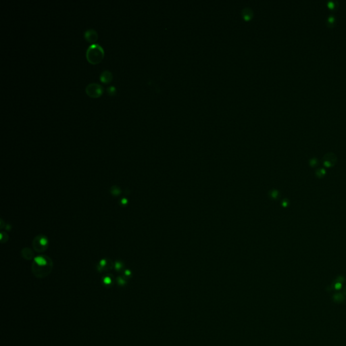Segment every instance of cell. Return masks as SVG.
<instances>
[{
	"mask_svg": "<svg viewBox=\"0 0 346 346\" xmlns=\"http://www.w3.org/2000/svg\"><path fill=\"white\" fill-rule=\"evenodd\" d=\"M53 268V262L46 256H39L34 259L32 264V271L36 276L42 278L50 274Z\"/></svg>",
	"mask_w": 346,
	"mask_h": 346,
	"instance_id": "cell-1",
	"label": "cell"
},
{
	"mask_svg": "<svg viewBox=\"0 0 346 346\" xmlns=\"http://www.w3.org/2000/svg\"><path fill=\"white\" fill-rule=\"evenodd\" d=\"M104 50L98 43L91 44L88 47L86 52L87 61L91 64H97L104 57Z\"/></svg>",
	"mask_w": 346,
	"mask_h": 346,
	"instance_id": "cell-2",
	"label": "cell"
},
{
	"mask_svg": "<svg viewBox=\"0 0 346 346\" xmlns=\"http://www.w3.org/2000/svg\"><path fill=\"white\" fill-rule=\"evenodd\" d=\"M49 241L47 238L43 235L36 236L32 241V246L36 252H43L48 247Z\"/></svg>",
	"mask_w": 346,
	"mask_h": 346,
	"instance_id": "cell-3",
	"label": "cell"
},
{
	"mask_svg": "<svg viewBox=\"0 0 346 346\" xmlns=\"http://www.w3.org/2000/svg\"><path fill=\"white\" fill-rule=\"evenodd\" d=\"M103 87L96 83L89 84L85 88V92L89 97L92 98H98L103 93Z\"/></svg>",
	"mask_w": 346,
	"mask_h": 346,
	"instance_id": "cell-4",
	"label": "cell"
},
{
	"mask_svg": "<svg viewBox=\"0 0 346 346\" xmlns=\"http://www.w3.org/2000/svg\"><path fill=\"white\" fill-rule=\"evenodd\" d=\"M336 155L332 152H329L326 154L323 157V164L327 168H331L334 166L337 162Z\"/></svg>",
	"mask_w": 346,
	"mask_h": 346,
	"instance_id": "cell-5",
	"label": "cell"
},
{
	"mask_svg": "<svg viewBox=\"0 0 346 346\" xmlns=\"http://www.w3.org/2000/svg\"><path fill=\"white\" fill-rule=\"evenodd\" d=\"M84 38L89 43L94 44L98 39V34L94 29H89L84 32Z\"/></svg>",
	"mask_w": 346,
	"mask_h": 346,
	"instance_id": "cell-6",
	"label": "cell"
},
{
	"mask_svg": "<svg viewBox=\"0 0 346 346\" xmlns=\"http://www.w3.org/2000/svg\"><path fill=\"white\" fill-rule=\"evenodd\" d=\"M112 73L109 70H104L101 72L99 76V80L104 84H108L112 81Z\"/></svg>",
	"mask_w": 346,
	"mask_h": 346,
	"instance_id": "cell-7",
	"label": "cell"
},
{
	"mask_svg": "<svg viewBox=\"0 0 346 346\" xmlns=\"http://www.w3.org/2000/svg\"><path fill=\"white\" fill-rule=\"evenodd\" d=\"M112 266H113V263L111 261H110V260L103 259L99 262V264H98L97 267H98V270H99V271H101V270H108V268H112Z\"/></svg>",
	"mask_w": 346,
	"mask_h": 346,
	"instance_id": "cell-8",
	"label": "cell"
},
{
	"mask_svg": "<svg viewBox=\"0 0 346 346\" xmlns=\"http://www.w3.org/2000/svg\"><path fill=\"white\" fill-rule=\"evenodd\" d=\"M333 301L337 302V303H342V302L345 301V296L343 294V293H336V294L333 295Z\"/></svg>",
	"mask_w": 346,
	"mask_h": 346,
	"instance_id": "cell-9",
	"label": "cell"
},
{
	"mask_svg": "<svg viewBox=\"0 0 346 346\" xmlns=\"http://www.w3.org/2000/svg\"><path fill=\"white\" fill-rule=\"evenodd\" d=\"M22 255H23V258L27 260H30L32 258L33 256V253L30 249L25 247L22 250Z\"/></svg>",
	"mask_w": 346,
	"mask_h": 346,
	"instance_id": "cell-10",
	"label": "cell"
},
{
	"mask_svg": "<svg viewBox=\"0 0 346 346\" xmlns=\"http://www.w3.org/2000/svg\"><path fill=\"white\" fill-rule=\"evenodd\" d=\"M110 192H111V194L113 195V196L116 197V196H118L121 195V190L119 187H118L116 186H113L112 188H111Z\"/></svg>",
	"mask_w": 346,
	"mask_h": 346,
	"instance_id": "cell-11",
	"label": "cell"
},
{
	"mask_svg": "<svg viewBox=\"0 0 346 346\" xmlns=\"http://www.w3.org/2000/svg\"><path fill=\"white\" fill-rule=\"evenodd\" d=\"M326 173L327 172H326L325 169L319 168V169H318V170H316V172H315V174H316V176H317L318 178H322L325 176Z\"/></svg>",
	"mask_w": 346,
	"mask_h": 346,
	"instance_id": "cell-12",
	"label": "cell"
},
{
	"mask_svg": "<svg viewBox=\"0 0 346 346\" xmlns=\"http://www.w3.org/2000/svg\"><path fill=\"white\" fill-rule=\"evenodd\" d=\"M107 92H108V94L109 95H110V96L115 95L116 93V87L114 86H110L109 87H108V89H107Z\"/></svg>",
	"mask_w": 346,
	"mask_h": 346,
	"instance_id": "cell-13",
	"label": "cell"
},
{
	"mask_svg": "<svg viewBox=\"0 0 346 346\" xmlns=\"http://www.w3.org/2000/svg\"><path fill=\"white\" fill-rule=\"evenodd\" d=\"M318 160L317 158H312L309 160V164L311 167H312V168L316 167V166L318 165Z\"/></svg>",
	"mask_w": 346,
	"mask_h": 346,
	"instance_id": "cell-14",
	"label": "cell"
},
{
	"mask_svg": "<svg viewBox=\"0 0 346 346\" xmlns=\"http://www.w3.org/2000/svg\"><path fill=\"white\" fill-rule=\"evenodd\" d=\"M123 266H124V264L122 262H121V261L116 262L115 264H114V267H115L116 270H118V271L121 270L123 268Z\"/></svg>",
	"mask_w": 346,
	"mask_h": 346,
	"instance_id": "cell-15",
	"label": "cell"
},
{
	"mask_svg": "<svg viewBox=\"0 0 346 346\" xmlns=\"http://www.w3.org/2000/svg\"><path fill=\"white\" fill-rule=\"evenodd\" d=\"M344 281H345V277H344L343 276H338L334 281V282H335V283H340L342 284H343Z\"/></svg>",
	"mask_w": 346,
	"mask_h": 346,
	"instance_id": "cell-16",
	"label": "cell"
},
{
	"mask_svg": "<svg viewBox=\"0 0 346 346\" xmlns=\"http://www.w3.org/2000/svg\"><path fill=\"white\" fill-rule=\"evenodd\" d=\"M335 20V17L333 16H329V19H328L327 21V24L328 23L330 24L329 27H331V26H332V25H334V24H335V23H334Z\"/></svg>",
	"mask_w": 346,
	"mask_h": 346,
	"instance_id": "cell-17",
	"label": "cell"
},
{
	"mask_svg": "<svg viewBox=\"0 0 346 346\" xmlns=\"http://www.w3.org/2000/svg\"><path fill=\"white\" fill-rule=\"evenodd\" d=\"M335 1H329V3H328V6L329 7V8L330 9H333L335 8Z\"/></svg>",
	"mask_w": 346,
	"mask_h": 346,
	"instance_id": "cell-18",
	"label": "cell"
},
{
	"mask_svg": "<svg viewBox=\"0 0 346 346\" xmlns=\"http://www.w3.org/2000/svg\"><path fill=\"white\" fill-rule=\"evenodd\" d=\"M103 282H104V283H105V284H110L111 283L110 278L109 277V276H107V277H105L104 278V280H103Z\"/></svg>",
	"mask_w": 346,
	"mask_h": 346,
	"instance_id": "cell-19",
	"label": "cell"
},
{
	"mask_svg": "<svg viewBox=\"0 0 346 346\" xmlns=\"http://www.w3.org/2000/svg\"><path fill=\"white\" fill-rule=\"evenodd\" d=\"M121 203L123 205H126L127 203V200L126 199V198H123V199H122V200L121 201Z\"/></svg>",
	"mask_w": 346,
	"mask_h": 346,
	"instance_id": "cell-20",
	"label": "cell"
},
{
	"mask_svg": "<svg viewBox=\"0 0 346 346\" xmlns=\"http://www.w3.org/2000/svg\"><path fill=\"white\" fill-rule=\"evenodd\" d=\"M288 204H289V202H288V200H285V201H284V202H283V205H284V206H285V207H286V206H287V205H288Z\"/></svg>",
	"mask_w": 346,
	"mask_h": 346,
	"instance_id": "cell-21",
	"label": "cell"
},
{
	"mask_svg": "<svg viewBox=\"0 0 346 346\" xmlns=\"http://www.w3.org/2000/svg\"><path fill=\"white\" fill-rule=\"evenodd\" d=\"M343 294H344V295H345V296H346V288H345V290H344V292H343Z\"/></svg>",
	"mask_w": 346,
	"mask_h": 346,
	"instance_id": "cell-22",
	"label": "cell"
}]
</instances>
